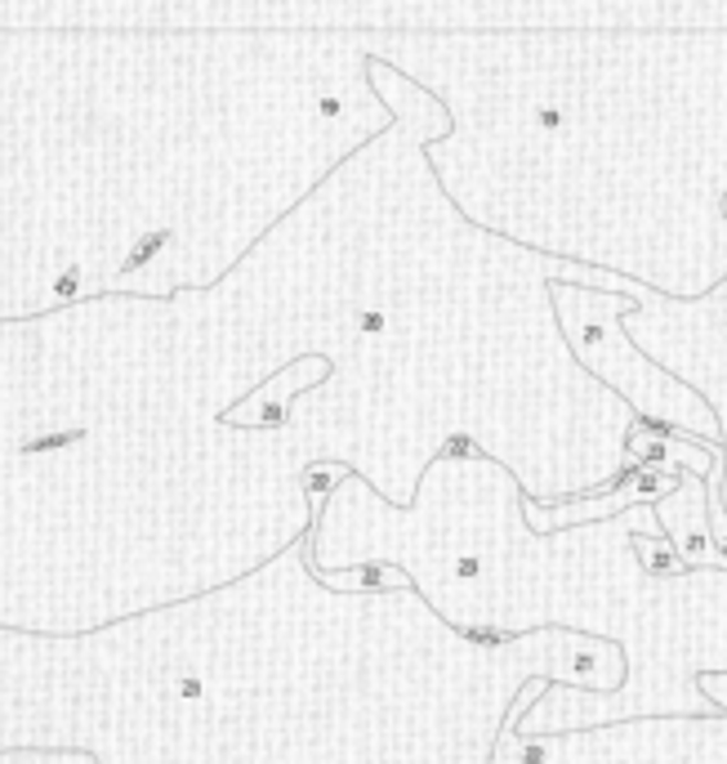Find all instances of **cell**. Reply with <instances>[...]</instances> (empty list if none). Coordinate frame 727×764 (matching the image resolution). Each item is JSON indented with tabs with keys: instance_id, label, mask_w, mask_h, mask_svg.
Wrapping results in <instances>:
<instances>
[{
	"instance_id": "obj_1",
	"label": "cell",
	"mask_w": 727,
	"mask_h": 764,
	"mask_svg": "<svg viewBox=\"0 0 727 764\" xmlns=\"http://www.w3.org/2000/svg\"><path fill=\"white\" fill-rule=\"evenodd\" d=\"M674 492H678V483H674V479H670V474H665L661 465H639V470L630 474V483H625L621 492H608V496H598L593 505L567 501L562 510H554V514H549V523L598 519V514H612V510H621V505H625V510H639V505H652V501L661 505V501H665V496H674ZM523 523H527V527H540L545 519L536 514V505H527V510H523Z\"/></svg>"
}]
</instances>
